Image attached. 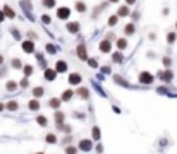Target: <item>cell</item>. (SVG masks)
<instances>
[{"mask_svg": "<svg viewBox=\"0 0 177 154\" xmlns=\"http://www.w3.org/2000/svg\"><path fill=\"white\" fill-rule=\"evenodd\" d=\"M66 29H67V33H70V34H76V33H79V29H81V26H79V22H76V21H70V22H67V24H66Z\"/></svg>", "mask_w": 177, "mask_h": 154, "instance_id": "52a82bcc", "label": "cell"}, {"mask_svg": "<svg viewBox=\"0 0 177 154\" xmlns=\"http://www.w3.org/2000/svg\"><path fill=\"white\" fill-rule=\"evenodd\" d=\"M69 15H70V9L69 7H59L57 9V17H59L60 21L69 19Z\"/></svg>", "mask_w": 177, "mask_h": 154, "instance_id": "ba28073f", "label": "cell"}, {"mask_svg": "<svg viewBox=\"0 0 177 154\" xmlns=\"http://www.w3.org/2000/svg\"><path fill=\"white\" fill-rule=\"evenodd\" d=\"M78 149H81L83 152H89V151L93 149V140L91 139H83L79 140V147Z\"/></svg>", "mask_w": 177, "mask_h": 154, "instance_id": "3957f363", "label": "cell"}, {"mask_svg": "<svg viewBox=\"0 0 177 154\" xmlns=\"http://www.w3.org/2000/svg\"><path fill=\"white\" fill-rule=\"evenodd\" d=\"M5 21V14H4V11H2V9H0V24H2V22Z\"/></svg>", "mask_w": 177, "mask_h": 154, "instance_id": "60d3db41", "label": "cell"}, {"mask_svg": "<svg viewBox=\"0 0 177 154\" xmlns=\"http://www.w3.org/2000/svg\"><path fill=\"white\" fill-rule=\"evenodd\" d=\"M45 142H47V144H55L57 142V135H55V134H47Z\"/></svg>", "mask_w": 177, "mask_h": 154, "instance_id": "d6a6232c", "label": "cell"}, {"mask_svg": "<svg viewBox=\"0 0 177 154\" xmlns=\"http://www.w3.org/2000/svg\"><path fill=\"white\" fill-rule=\"evenodd\" d=\"M108 4H119V2H120V0H107Z\"/></svg>", "mask_w": 177, "mask_h": 154, "instance_id": "c3c4849f", "label": "cell"}, {"mask_svg": "<svg viewBox=\"0 0 177 154\" xmlns=\"http://www.w3.org/2000/svg\"><path fill=\"white\" fill-rule=\"evenodd\" d=\"M175 28H177V22H175Z\"/></svg>", "mask_w": 177, "mask_h": 154, "instance_id": "f5cc1de1", "label": "cell"}, {"mask_svg": "<svg viewBox=\"0 0 177 154\" xmlns=\"http://www.w3.org/2000/svg\"><path fill=\"white\" fill-rule=\"evenodd\" d=\"M57 113H55V117H53V120H55V123H57V127H62L64 125V120H66V113L64 111H60V110H55Z\"/></svg>", "mask_w": 177, "mask_h": 154, "instance_id": "8fae6325", "label": "cell"}, {"mask_svg": "<svg viewBox=\"0 0 177 154\" xmlns=\"http://www.w3.org/2000/svg\"><path fill=\"white\" fill-rule=\"evenodd\" d=\"M74 9H76V12H79V14H84V12L88 11V5H86L83 0H76V4H74Z\"/></svg>", "mask_w": 177, "mask_h": 154, "instance_id": "9a60e30c", "label": "cell"}, {"mask_svg": "<svg viewBox=\"0 0 177 154\" xmlns=\"http://www.w3.org/2000/svg\"><path fill=\"white\" fill-rule=\"evenodd\" d=\"M2 63H4V57L0 55V65H2Z\"/></svg>", "mask_w": 177, "mask_h": 154, "instance_id": "f907efd6", "label": "cell"}, {"mask_svg": "<svg viewBox=\"0 0 177 154\" xmlns=\"http://www.w3.org/2000/svg\"><path fill=\"white\" fill-rule=\"evenodd\" d=\"M48 105H50L52 110H59L60 105H62V99H60V98H50V99H48Z\"/></svg>", "mask_w": 177, "mask_h": 154, "instance_id": "e0dca14e", "label": "cell"}, {"mask_svg": "<svg viewBox=\"0 0 177 154\" xmlns=\"http://www.w3.org/2000/svg\"><path fill=\"white\" fill-rule=\"evenodd\" d=\"M41 22H43V24H50V22H52V17L48 14H43L41 15Z\"/></svg>", "mask_w": 177, "mask_h": 154, "instance_id": "f35d334b", "label": "cell"}, {"mask_svg": "<svg viewBox=\"0 0 177 154\" xmlns=\"http://www.w3.org/2000/svg\"><path fill=\"white\" fill-rule=\"evenodd\" d=\"M64 152H66V154H78V147L67 146V147H64Z\"/></svg>", "mask_w": 177, "mask_h": 154, "instance_id": "836d02e7", "label": "cell"}, {"mask_svg": "<svg viewBox=\"0 0 177 154\" xmlns=\"http://www.w3.org/2000/svg\"><path fill=\"white\" fill-rule=\"evenodd\" d=\"M43 94H45V89L41 88V86H36V88H33V96H34V98H41Z\"/></svg>", "mask_w": 177, "mask_h": 154, "instance_id": "d4e9b609", "label": "cell"}, {"mask_svg": "<svg viewBox=\"0 0 177 154\" xmlns=\"http://www.w3.org/2000/svg\"><path fill=\"white\" fill-rule=\"evenodd\" d=\"M5 108H7L9 111H17V108H19V103H17V101H9L7 105H5Z\"/></svg>", "mask_w": 177, "mask_h": 154, "instance_id": "4316f807", "label": "cell"}, {"mask_svg": "<svg viewBox=\"0 0 177 154\" xmlns=\"http://www.w3.org/2000/svg\"><path fill=\"white\" fill-rule=\"evenodd\" d=\"M96 151L102 154V152H103V146H102V144H98V146H96Z\"/></svg>", "mask_w": 177, "mask_h": 154, "instance_id": "ee69618b", "label": "cell"}, {"mask_svg": "<svg viewBox=\"0 0 177 154\" xmlns=\"http://www.w3.org/2000/svg\"><path fill=\"white\" fill-rule=\"evenodd\" d=\"M102 70H103V74H110V72H112V69H110V67H103Z\"/></svg>", "mask_w": 177, "mask_h": 154, "instance_id": "7bdbcfd3", "label": "cell"}, {"mask_svg": "<svg viewBox=\"0 0 177 154\" xmlns=\"http://www.w3.org/2000/svg\"><path fill=\"white\" fill-rule=\"evenodd\" d=\"M117 15L119 17H127V15H131V11H129V5H120V7L117 9Z\"/></svg>", "mask_w": 177, "mask_h": 154, "instance_id": "2e32d148", "label": "cell"}, {"mask_svg": "<svg viewBox=\"0 0 177 154\" xmlns=\"http://www.w3.org/2000/svg\"><path fill=\"white\" fill-rule=\"evenodd\" d=\"M86 62H88V65L91 67V69H96V67H98V60L96 58H88Z\"/></svg>", "mask_w": 177, "mask_h": 154, "instance_id": "d590c367", "label": "cell"}, {"mask_svg": "<svg viewBox=\"0 0 177 154\" xmlns=\"http://www.w3.org/2000/svg\"><path fill=\"white\" fill-rule=\"evenodd\" d=\"M22 72H24V77H30L31 74L34 72V69H33V65H30V63H26V65L22 67Z\"/></svg>", "mask_w": 177, "mask_h": 154, "instance_id": "484cf974", "label": "cell"}, {"mask_svg": "<svg viewBox=\"0 0 177 154\" xmlns=\"http://www.w3.org/2000/svg\"><path fill=\"white\" fill-rule=\"evenodd\" d=\"M19 86H21V88H24V89H26L28 86H30V79H28V77H24V79H22V81L19 82Z\"/></svg>", "mask_w": 177, "mask_h": 154, "instance_id": "ab89813d", "label": "cell"}, {"mask_svg": "<svg viewBox=\"0 0 177 154\" xmlns=\"http://www.w3.org/2000/svg\"><path fill=\"white\" fill-rule=\"evenodd\" d=\"M11 33H12V36H14V40H21V33H19L17 29H16V28H11Z\"/></svg>", "mask_w": 177, "mask_h": 154, "instance_id": "74e56055", "label": "cell"}, {"mask_svg": "<svg viewBox=\"0 0 177 154\" xmlns=\"http://www.w3.org/2000/svg\"><path fill=\"white\" fill-rule=\"evenodd\" d=\"M28 36H30L31 40H34V38H36V33H33V31H28Z\"/></svg>", "mask_w": 177, "mask_h": 154, "instance_id": "b9f144b4", "label": "cell"}, {"mask_svg": "<svg viewBox=\"0 0 177 154\" xmlns=\"http://www.w3.org/2000/svg\"><path fill=\"white\" fill-rule=\"evenodd\" d=\"M172 77H174V72L170 69L160 70V72H158V79H160V81H163V82H170V81H172Z\"/></svg>", "mask_w": 177, "mask_h": 154, "instance_id": "277c9868", "label": "cell"}, {"mask_svg": "<svg viewBox=\"0 0 177 154\" xmlns=\"http://www.w3.org/2000/svg\"><path fill=\"white\" fill-rule=\"evenodd\" d=\"M76 94H78L81 99H89V89H88V88H83V86H81V88L78 86V89H76Z\"/></svg>", "mask_w": 177, "mask_h": 154, "instance_id": "5bb4252c", "label": "cell"}, {"mask_svg": "<svg viewBox=\"0 0 177 154\" xmlns=\"http://www.w3.org/2000/svg\"><path fill=\"white\" fill-rule=\"evenodd\" d=\"M76 55L79 57V60H88V51H86L84 43H79L78 48H76Z\"/></svg>", "mask_w": 177, "mask_h": 154, "instance_id": "8992f818", "label": "cell"}, {"mask_svg": "<svg viewBox=\"0 0 177 154\" xmlns=\"http://www.w3.org/2000/svg\"><path fill=\"white\" fill-rule=\"evenodd\" d=\"M4 108H5V105L4 103H0V111H4Z\"/></svg>", "mask_w": 177, "mask_h": 154, "instance_id": "681fc988", "label": "cell"}, {"mask_svg": "<svg viewBox=\"0 0 177 154\" xmlns=\"http://www.w3.org/2000/svg\"><path fill=\"white\" fill-rule=\"evenodd\" d=\"M125 4H127V5H134V4H136V0H125Z\"/></svg>", "mask_w": 177, "mask_h": 154, "instance_id": "bcb514c9", "label": "cell"}, {"mask_svg": "<svg viewBox=\"0 0 177 154\" xmlns=\"http://www.w3.org/2000/svg\"><path fill=\"white\" fill-rule=\"evenodd\" d=\"M28 108H30L31 111H38L41 108V105H40V101H38V98H33L30 103H28Z\"/></svg>", "mask_w": 177, "mask_h": 154, "instance_id": "d6986e66", "label": "cell"}, {"mask_svg": "<svg viewBox=\"0 0 177 154\" xmlns=\"http://www.w3.org/2000/svg\"><path fill=\"white\" fill-rule=\"evenodd\" d=\"M67 62L66 60H59V62L55 63V70H57V74H66L67 72Z\"/></svg>", "mask_w": 177, "mask_h": 154, "instance_id": "7c38bea8", "label": "cell"}, {"mask_svg": "<svg viewBox=\"0 0 177 154\" xmlns=\"http://www.w3.org/2000/svg\"><path fill=\"white\" fill-rule=\"evenodd\" d=\"M150 40H151V41H155V40H157V34H155V33H151V34H150Z\"/></svg>", "mask_w": 177, "mask_h": 154, "instance_id": "7dc6e473", "label": "cell"}, {"mask_svg": "<svg viewBox=\"0 0 177 154\" xmlns=\"http://www.w3.org/2000/svg\"><path fill=\"white\" fill-rule=\"evenodd\" d=\"M175 41H177V33H175V31H170V33L167 34V43H169V45H174Z\"/></svg>", "mask_w": 177, "mask_h": 154, "instance_id": "cb8c5ba5", "label": "cell"}, {"mask_svg": "<svg viewBox=\"0 0 177 154\" xmlns=\"http://www.w3.org/2000/svg\"><path fill=\"white\" fill-rule=\"evenodd\" d=\"M72 96H74L72 89H66V91L60 94V99H62V101H70V98H72Z\"/></svg>", "mask_w": 177, "mask_h": 154, "instance_id": "ffe728a7", "label": "cell"}, {"mask_svg": "<svg viewBox=\"0 0 177 154\" xmlns=\"http://www.w3.org/2000/svg\"><path fill=\"white\" fill-rule=\"evenodd\" d=\"M45 50H47L48 55H55V53H59V51H57V46H53L52 43H48L47 46H45Z\"/></svg>", "mask_w": 177, "mask_h": 154, "instance_id": "4dcf8cb0", "label": "cell"}, {"mask_svg": "<svg viewBox=\"0 0 177 154\" xmlns=\"http://www.w3.org/2000/svg\"><path fill=\"white\" fill-rule=\"evenodd\" d=\"M5 89H7V91H11V92H14L16 89H17V82H14V81H7V82H5Z\"/></svg>", "mask_w": 177, "mask_h": 154, "instance_id": "83f0119b", "label": "cell"}, {"mask_svg": "<svg viewBox=\"0 0 177 154\" xmlns=\"http://www.w3.org/2000/svg\"><path fill=\"white\" fill-rule=\"evenodd\" d=\"M21 48L24 53H34V41L33 40H26L21 43Z\"/></svg>", "mask_w": 177, "mask_h": 154, "instance_id": "5b68a950", "label": "cell"}, {"mask_svg": "<svg viewBox=\"0 0 177 154\" xmlns=\"http://www.w3.org/2000/svg\"><path fill=\"white\" fill-rule=\"evenodd\" d=\"M11 65H12V69H16V70L22 69V62H21L19 58H12V60H11Z\"/></svg>", "mask_w": 177, "mask_h": 154, "instance_id": "1f68e13d", "label": "cell"}, {"mask_svg": "<svg viewBox=\"0 0 177 154\" xmlns=\"http://www.w3.org/2000/svg\"><path fill=\"white\" fill-rule=\"evenodd\" d=\"M138 79H139L141 84H146V86H150V84H153V82H155V75H153L151 72H148V70H143V72H139Z\"/></svg>", "mask_w": 177, "mask_h": 154, "instance_id": "6da1fadb", "label": "cell"}, {"mask_svg": "<svg viewBox=\"0 0 177 154\" xmlns=\"http://www.w3.org/2000/svg\"><path fill=\"white\" fill-rule=\"evenodd\" d=\"M162 63L167 67V69H169V67L172 65V58H170V57H163V58H162Z\"/></svg>", "mask_w": 177, "mask_h": 154, "instance_id": "8d00e7d4", "label": "cell"}, {"mask_svg": "<svg viewBox=\"0 0 177 154\" xmlns=\"http://www.w3.org/2000/svg\"><path fill=\"white\" fill-rule=\"evenodd\" d=\"M43 77H45V81H48V82H53V81L57 79V70H55V69H45Z\"/></svg>", "mask_w": 177, "mask_h": 154, "instance_id": "9c48e42d", "label": "cell"}, {"mask_svg": "<svg viewBox=\"0 0 177 154\" xmlns=\"http://www.w3.org/2000/svg\"><path fill=\"white\" fill-rule=\"evenodd\" d=\"M36 123L40 125V127H47V125H48V118L45 117V115H38V117H36Z\"/></svg>", "mask_w": 177, "mask_h": 154, "instance_id": "603a6c76", "label": "cell"}, {"mask_svg": "<svg viewBox=\"0 0 177 154\" xmlns=\"http://www.w3.org/2000/svg\"><path fill=\"white\" fill-rule=\"evenodd\" d=\"M91 134H93V140H100V128L98 127H93Z\"/></svg>", "mask_w": 177, "mask_h": 154, "instance_id": "e575fe53", "label": "cell"}, {"mask_svg": "<svg viewBox=\"0 0 177 154\" xmlns=\"http://www.w3.org/2000/svg\"><path fill=\"white\" fill-rule=\"evenodd\" d=\"M98 50L102 51V53H110V51H112V41L107 40V38L102 40V41H100V45H98Z\"/></svg>", "mask_w": 177, "mask_h": 154, "instance_id": "7a4b0ae2", "label": "cell"}, {"mask_svg": "<svg viewBox=\"0 0 177 154\" xmlns=\"http://www.w3.org/2000/svg\"><path fill=\"white\" fill-rule=\"evenodd\" d=\"M36 154H45V152H36Z\"/></svg>", "mask_w": 177, "mask_h": 154, "instance_id": "816d5d0a", "label": "cell"}, {"mask_svg": "<svg viewBox=\"0 0 177 154\" xmlns=\"http://www.w3.org/2000/svg\"><path fill=\"white\" fill-rule=\"evenodd\" d=\"M124 34L125 36H133V34H136V24H134V22L125 24L124 26Z\"/></svg>", "mask_w": 177, "mask_h": 154, "instance_id": "4fadbf2b", "label": "cell"}, {"mask_svg": "<svg viewBox=\"0 0 177 154\" xmlns=\"http://www.w3.org/2000/svg\"><path fill=\"white\" fill-rule=\"evenodd\" d=\"M2 11H4V14H5V17H7V19H16V12H14V9H12L11 5L5 4Z\"/></svg>", "mask_w": 177, "mask_h": 154, "instance_id": "ac0fdd59", "label": "cell"}, {"mask_svg": "<svg viewBox=\"0 0 177 154\" xmlns=\"http://www.w3.org/2000/svg\"><path fill=\"white\" fill-rule=\"evenodd\" d=\"M115 45H117V48H119L120 51H124L125 48H127V40H125V38H119Z\"/></svg>", "mask_w": 177, "mask_h": 154, "instance_id": "7402d4cb", "label": "cell"}, {"mask_svg": "<svg viewBox=\"0 0 177 154\" xmlns=\"http://www.w3.org/2000/svg\"><path fill=\"white\" fill-rule=\"evenodd\" d=\"M131 17H133L134 21H136V19H139V14H138V12H133V14H131Z\"/></svg>", "mask_w": 177, "mask_h": 154, "instance_id": "f6af8a7d", "label": "cell"}, {"mask_svg": "<svg viewBox=\"0 0 177 154\" xmlns=\"http://www.w3.org/2000/svg\"><path fill=\"white\" fill-rule=\"evenodd\" d=\"M41 4H43L45 9H53L57 5V2L55 0H41Z\"/></svg>", "mask_w": 177, "mask_h": 154, "instance_id": "f546056e", "label": "cell"}, {"mask_svg": "<svg viewBox=\"0 0 177 154\" xmlns=\"http://www.w3.org/2000/svg\"><path fill=\"white\" fill-rule=\"evenodd\" d=\"M119 15L117 14H114V15H110V17H108V26H110V28H114V26H117L119 24Z\"/></svg>", "mask_w": 177, "mask_h": 154, "instance_id": "f1b7e54d", "label": "cell"}, {"mask_svg": "<svg viewBox=\"0 0 177 154\" xmlns=\"http://www.w3.org/2000/svg\"><path fill=\"white\" fill-rule=\"evenodd\" d=\"M112 60H114L115 63H122V60H124V55H122V51H114L112 53Z\"/></svg>", "mask_w": 177, "mask_h": 154, "instance_id": "44dd1931", "label": "cell"}, {"mask_svg": "<svg viewBox=\"0 0 177 154\" xmlns=\"http://www.w3.org/2000/svg\"><path fill=\"white\" fill-rule=\"evenodd\" d=\"M67 81H69V84L70 86H79L81 84V74H78V72H72V74H69V79H67Z\"/></svg>", "mask_w": 177, "mask_h": 154, "instance_id": "30bf717a", "label": "cell"}]
</instances>
